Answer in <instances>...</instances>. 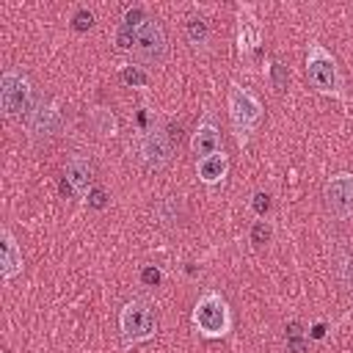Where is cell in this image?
Wrapping results in <instances>:
<instances>
[{"mask_svg":"<svg viewBox=\"0 0 353 353\" xmlns=\"http://www.w3.org/2000/svg\"><path fill=\"white\" fill-rule=\"evenodd\" d=\"M270 80H273V88L276 91H284L287 88V72H284V66L279 61L270 63Z\"/></svg>","mask_w":353,"mask_h":353,"instance_id":"cell-23","label":"cell"},{"mask_svg":"<svg viewBox=\"0 0 353 353\" xmlns=\"http://www.w3.org/2000/svg\"><path fill=\"white\" fill-rule=\"evenodd\" d=\"M270 237H273L270 223H268L265 218H259V221L251 226V243H254V245H265V243H270Z\"/></svg>","mask_w":353,"mask_h":353,"instance_id":"cell-19","label":"cell"},{"mask_svg":"<svg viewBox=\"0 0 353 353\" xmlns=\"http://www.w3.org/2000/svg\"><path fill=\"white\" fill-rule=\"evenodd\" d=\"M312 336H314V339H320V336H323V325H320V323L314 325V331H312Z\"/></svg>","mask_w":353,"mask_h":353,"instance_id":"cell-26","label":"cell"},{"mask_svg":"<svg viewBox=\"0 0 353 353\" xmlns=\"http://www.w3.org/2000/svg\"><path fill=\"white\" fill-rule=\"evenodd\" d=\"M0 273L6 281H11L17 273H22V251H19L11 229H3V234H0Z\"/></svg>","mask_w":353,"mask_h":353,"instance_id":"cell-12","label":"cell"},{"mask_svg":"<svg viewBox=\"0 0 353 353\" xmlns=\"http://www.w3.org/2000/svg\"><path fill=\"white\" fill-rule=\"evenodd\" d=\"M251 207H254V212L259 215V218H268V212H270V207H273V201H270V196L268 193H254V201H251Z\"/></svg>","mask_w":353,"mask_h":353,"instance_id":"cell-22","label":"cell"},{"mask_svg":"<svg viewBox=\"0 0 353 353\" xmlns=\"http://www.w3.org/2000/svg\"><path fill=\"white\" fill-rule=\"evenodd\" d=\"M171 141H168V135L160 130V127H152V130H146V135L138 141V157H141V163L146 165V168H165L168 165V160H171Z\"/></svg>","mask_w":353,"mask_h":353,"instance_id":"cell-10","label":"cell"},{"mask_svg":"<svg viewBox=\"0 0 353 353\" xmlns=\"http://www.w3.org/2000/svg\"><path fill=\"white\" fill-rule=\"evenodd\" d=\"M85 199H88V204H91L94 210H102V207L108 204V193H105L102 188H91V193H88Z\"/></svg>","mask_w":353,"mask_h":353,"instance_id":"cell-25","label":"cell"},{"mask_svg":"<svg viewBox=\"0 0 353 353\" xmlns=\"http://www.w3.org/2000/svg\"><path fill=\"white\" fill-rule=\"evenodd\" d=\"M25 130L33 141H50L61 130V110L52 99H36L30 113L25 116Z\"/></svg>","mask_w":353,"mask_h":353,"instance_id":"cell-7","label":"cell"},{"mask_svg":"<svg viewBox=\"0 0 353 353\" xmlns=\"http://www.w3.org/2000/svg\"><path fill=\"white\" fill-rule=\"evenodd\" d=\"M61 193L74 199H83L91 193V160L85 154L77 152L66 160V168L61 176Z\"/></svg>","mask_w":353,"mask_h":353,"instance_id":"cell-9","label":"cell"},{"mask_svg":"<svg viewBox=\"0 0 353 353\" xmlns=\"http://www.w3.org/2000/svg\"><path fill=\"white\" fill-rule=\"evenodd\" d=\"M229 119H232L234 138H237L240 146L248 143L256 124L262 121V102L254 97V91H248L240 83L229 85Z\"/></svg>","mask_w":353,"mask_h":353,"instance_id":"cell-1","label":"cell"},{"mask_svg":"<svg viewBox=\"0 0 353 353\" xmlns=\"http://www.w3.org/2000/svg\"><path fill=\"white\" fill-rule=\"evenodd\" d=\"M91 119H94V127H97L99 135H113V132H116V119H113L110 110L97 108V110L91 113Z\"/></svg>","mask_w":353,"mask_h":353,"instance_id":"cell-17","label":"cell"},{"mask_svg":"<svg viewBox=\"0 0 353 353\" xmlns=\"http://www.w3.org/2000/svg\"><path fill=\"white\" fill-rule=\"evenodd\" d=\"M91 25H94V14H91L88 8H77L74 17H72V28L83 33V30H88Z\"/></svg>","mask_w":353,"mask_h":353,"instance_id":"cell-21","label":"cell"},{"mask_svg":"<svg viewBox=\"0 0 353 353\" xmlns=\"http://www.w3.org/2000/svg\"><path fill=\"white\" fill-rule=\"evenodd\" d=\"M306 77L309 83L328 97H342V74L334 55L323 44H309L306 52Z\"/></svg>","mask_w":353,"mask_h":353,"instance_id":"cell-3","label":"cell"},{"mask_svg":"<svg viewBox=\"0 0 353 353\" xmlns=\"http://www.w3.org/2000/svg\"><path fill=\"white\" fill-rule=\"evenodd\" d=\"M185 30H188V41L196 44V47H204L210 41V25L201 17H190L188 25H185Z\"/></svg>","mask_w":353,"mask_h":353,"instance_id":"cell-15","label":"cell"},{"mask_svg":"<svg viewBox=\"0 0 353 353\" xmlns=\"http://www.w3.org/2000/svg\"><path fill=\"white\" fill-rule=\"evenodd\" d=\"M323 204L331 218H336V221L350 218L353 215V174L339 171V174L328 176L323 185Z\"/></svg>","mask_w":353,"mask_h":353,"instance_id":"cell-6","label":"cell"},{"mask_svg":"<svg viewBox=\"0 0 353 353\" xmlns=\"http://www.w3.org/2000/svg\"><path fill=\"white\" fill-rule=\"evenodd\" d=\"M146 19H149V17H146V8H143V6H132V8L124 11V17H121V28L138 33V28H141Z\"/></svg>","mask_w":353,"mask_h":353,"instance_id":"cell-16","label":"cell"},{"mask_svg":"<svg viewBox=\"0 0 353 353\" xmlns=\"http://www.w3.org/2000/svg\"><path fill=\"white\" fill-rule=\"evenodd\" d=\"M190 149H193V154H196L199 160H204V157L221 152V132H218L210 121L199 124L196 132H193V138H190Z\"/></svg>","mask_w":353,"mask_h":353,"instance_id":"cell-13","label":"cell"},{"mask_svg":"<svg viewBox=\"0 0 353 353\" xmlns=\"http://www.w3.org/2000/svg\"><path fill=\"white\" fill-rule=\"evenodd\" d=\"M226 171H229V160H226L223 149L215 152V154H210V157H204V160H199V165H196V174H199V179H201L204 185H218V182H223Z\"/></svg>","mask_w":353,"mask_h":353,"instance_id":"cell-14","label":"cell"},{"mask_svg":"<svg viewBox=\"0 0 353 353\" xmlns=\"http://www.w3.org/2000/svg\"><path fill=\"white\" fill-rule=\"evenodd\" d=\"M154 328H157V317H154L152 303H146L141 298H132L121 306L119 331H121L124 345H135V342H143V339L154 336Z\"/></svg>","mask_w":353,"mask_h":353,"instance_id":"cell-4","label":"cell"},{"mask_svg":"<svg viewBox=\"0 0 353 353\" xmlns=\"http://www.w3.org/2000/svg\"><path fill=\"white\" fill-rule=\"evenodd\" d=\"M36 105L33 99V85L28 74L19 69H6L0 77V108L6 116H28L30 108Z\"/></svg>","mask_w":353,"mask_h":353,"instance_id":"cell-5","label":"cell"},{"mask_svg":"<svg viewBox=\"0 0 353 353\" xmlns=\"http://www.w3.org/2000/svg\"><path fill=\"white\" fill-rule=\"evenodd\" d=\"M287 342H290V350L292 353H301L303 350V328H301V323H290L287 325Z\"/></svg>","mask_w":353,"mask_h":353,"instance_id":"cell-20","label":"cell"},{"mask_svg":"<svg viewBox=\"0 0 353 353\" xmlns=\"http://www.w3.org/2000/svg\"><path fill=\"white\" fill-rule=\"evenodd\" d=\"M141 281H143L146 287H157V284L163 281V273H160L154 265H146V268L141 270Z\"/></svg>","mask_w":353,"mask_h":353,"instance_id":"cell-24","label":"cell"},{"mask_svg":"<svg viewBox=\"0 0 353 353\" xmlns=\"http://www.w3.org/2000/svg\"><path fill=\"white\" fill-rule=\"evenodd\" d=\"M193 325L207 339L226 336L232 331V309L226 298L218 292H204L193 306Z\"/></svg>","mask_w":353,"mask_h":353,"instance_id":"cell-2","label":"cell"},{"mask_svg":"<svg viewBox=\"0 0 353 353\" xmlns=\"http://www.w3.org/2000/svg\"><path fill=\"white\" fill-rule=\"evenodd\" d=\"M259 39H262V30H259V22L254 17V8L240 6L237 8V50H240V55L254 52L259 47Z\"/></svg>","mask_w":353,"mask_h":353,"instance_id":"cell-11","label":"cell"},{"mask_svg":"<svg viewBox=\"0 0 353 353\" xmlns=\"http://www.w3.org/2000/svg\"><path fill=\"white\" fill-rule=\"evenodd\" d=\"M135 55L143 61V63H160L168 52V41H165V30L157 19H146L138 33H135Z\"/></svg>","mask_w":353,"mask_h":353,"instance_id":"cell-8","label":"cell"},{"mask_svg":"<svg viewBox=\"0 0 353 353\" xmlns=\"http://www.w3.org/2000/svg\"><path fill=\"white\" fill-rule=\"evenodd\" d=\"M121 80H124L127 85H132V88H143V85L149 83V74H146L141 66L127 63V66H121Z\"/></svg>","mask_w":353,"mask_h":353,"instance_id":"cell-18","label":"cell"}]
</instances>
